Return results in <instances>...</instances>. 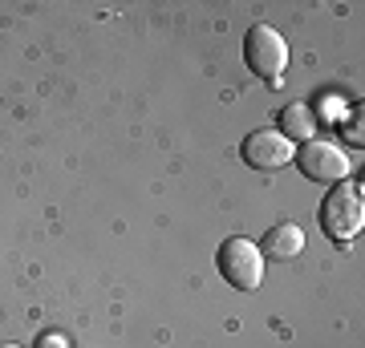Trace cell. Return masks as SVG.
<instances>
[{"label": "cell", "instance_id": "cell-1", "mask_svg": "<svg viewBox=\"0 0 365 348\" xmlns=\"http://www.w3.org/2000/svg\"><path fill=\"white\" fill-rule=\"evenodd\" d=\"M321 227H325L337 243H349L353 235L365 227V199H361V186L353 182H341L325 194L321 203Z\"/></svg>", "mask_w": 365, "mask_h": 348}, {"label": "cell", "instance_id": "cell-2", "mask_svg": "<svg viewBox=\"0 0 365 348\" xmlns=\"http://www.w3.org/2000/svg\"><path fill=\"white\" fill-rule=\"evenodd\" d=\"M215 263H220L223 280L232 288H240V292H252V288L264 284V255H260V247L252 243V239H244V235L227 239V243L220 247Z\"/></svg>", "mask_w": 365, "mask_h": 348}, {"label": "cell", "instance_id": "cell-3", "mask_svg": "<svg viewBox=\"0 0 365 348\" xmlns=\"http://www.w3.org/2000/svg\"><path fill=\"white\" fill-rule=\"evenodd\" d=\"M244 61H248V69L256 73V78L276 81L280 73H284V65H288L284 37H280L272 25H252L248 37H244Z\"/></svg>", "mask_w": 365, "mask_h": 348}, {"label": "cell", "instance_id": "cell-4", "mask_svg": "<svg viewBox=\"0 0 365 348\" xmlns=\"http://www.w3.org/2000/svg\"><path fill=\"white\" fill-rule=\"evenodd\" d=\"M292 158H297L300 174L313 179V182H345V174H349V167H353V158L345 154L337 142H325V138L304 142Z\"/></svg>", "mask_w": 365, "mask_h": 348}, {"label": "cell", "instance_id": "cell-5", "mask_svg": "<svg viewBox=\"0 0 365 348\" xmlns=\"http://www.w3.org/2000/svg\"><path fill=\"white\" fill-rule=\"evenodd\" d=\"M292 142H288L280 130H252L244 138V162L252 170H280L292 162Z\"/></svg>", "mask_w": 365, "mask_h": 348}, {"label": "cell", "instance_id": "cell-6", "mask_svg": "<svg viewBox=\"0 0 365 348\" xmlns=\"http://www.w3.org/2000/svg\"><path fill=\"white\" fill-rule=\"evenodd\" d=\"M256 247H260L264 263H268V259H297L300 251H304V231H300L297 223H276Z\"/></svg>", "mask_w": 365, "mask_h": 348}, {"label": "cell", "instance_id": "cell-7", "mask_svg": "<svg viewBox=\"0 0 365 348\" xmlns=\"http://www.w3.org/2000/svg\"><path fill=\"white\" fill-rule=\"evenodd\" d=\"M317 114H313V105H304V102H292L280 110V134H284L288 142H313L317 138Z\"/></svg>", "mask_w": 365, "mask_h": 348}, {"label": "cell", "instance_id": "cell-8", "mask_svg": "<svg viewBox=\"0 0 365 348\" xmlns=\"http://www.w3.org/2000/svg\"><path fill=\"white\" fill-rule=\"evenodd\" d=\"M37 348H69V340H66L61 332H45V336L37 340Z\"/></svg>", "mask_w": 365, "mask_h": 348}, {"label": "cell", "instance_id": "cell-9", "mask_svg": "<svg viewBox=\"0 0 365 348\" xmlns=\"http://www.w3.org/2000/svg\"><path fill=\"white\" fill-rule=\"evenodd\" d=\"M0 348H21V344H0Z\"/></svg>", "mask_w": 365, "mask_h": 348}]
</instances>
